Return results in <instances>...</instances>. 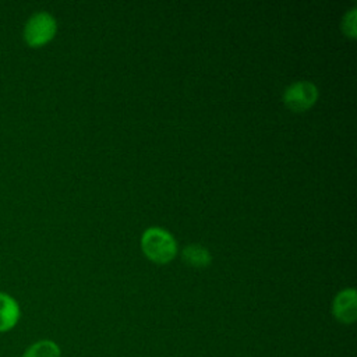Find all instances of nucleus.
Wrapping results in <instances>:
<instances>
[{"instance_id": "nucleus-1", "label": "nucleus", "mask_w": 357, "mask_h": 357, "mask_svg": "<svg viewBox=\"0 0 357 357\" xmlns=\"http://www.w3.org/2000/svg\"><path fill=\"white\" fill-rule=\"evenodd\" d=\"M141 247L149 259L159 264H165L173 259L177 251L173 236L160 227L146 229L141 238Z\"/></svg>"}, {"instance_id": "nucleus-2", "label": "nucleus", "mask_w": 357, "mask_h": 357, "mask_svg": "<svg viewBox=\"0 0 357 357\" xmlns=\"http://www.w3.org/2000/svg\"><path fill=\"white\" fill-rule=\"evenodd\" d=\"M56 33V21L54 18L45 13H36L33 14L24 29V39L29 46L38 47L49 42Z\"/></svg>"}, {"instance_id": "nucleus-3", "label": "nucleus", "mask_w": 357, "mask_h": 357, "mask_svg": "<svg viewBox=\"0 0 357 357\" xmlns=\"http://www.w3.org/2000/svg\"><path fill=\"white\" fill-rule=\"evenodd\" d=\"M318 98L317 86L310 81L290 84L283 93L284 105L293 112H304L311 107Z\"/></svg>"}, {"instance_id": "nucleus-4", "label": "nucleus", "mask_w": 357, "mask_h": 357, "mask_svg": "<svg viewBox=\"0 0 357 357\" xmlns=\"http://www.w3.org/2000/svg\"><path fill=\"white\" fill-rule=\"evenodd\" d=\"M332 315L336 321L350 325L357 319V293L353 287L340 290L332 301Z\"/></svg>"}, {"instance_id": "nucleus-5", "label": "nucleus", "mask_w": 357, "mask_h": 357, "mask_svg": "<svg viewBox=\"0 0 357 357\" xmlns=\"http://www.w3.org/2000/svg\"><path fill=\"white\" fill-rule=\"evenodd\" d=\"M21 318V310L14 297L0 291V333L13 331Z\"/></svg>"}, {"instance_id": "nucleus-6", "label": "nucleus", "mask_w": 357, "mask_h": 357, "mask_svg": "<svg viewBox=\"0 0 357 357\" xmlns=\"http://www.w3.org/2000/svg\"><path fill=\"white\" fill-rule=\"evenodd\" d=\"M21 357H61V349L52 339H39L31 343Z\"/></svg>"}, {"instance_id": "nucleus-7", "label": "nucleus", "mask_w": 357, "mask_h": 357, "mask_svg": "<svg viewBox=\"0 0 357 357\" xmlns=\"http://www.w3.org/2000/svg\"><path fill=\"white\" fill-rule=\"evenodd\" d=\"M183 258L187 264L192 265V266H205L209 264L211 261V255L209 252L198 245V244H191V245H187L184 250H183Z\"/></svg>"}, {"instance_id": "nucleus-8", "label": "nucleus", "mask_w": 357, "mask_h": 357, "mask_svg": "<svg viewBox=\"0 0 357 357\" xmlns=\"http://www.w3.org/2000/svg\"><path fill=\"white\" fill-rule=\"evenodd\" d=\"M342 28L344 35L354 38L356 36V8H351L346 15L343 17Z\"/></svg>"}]
</instances>
